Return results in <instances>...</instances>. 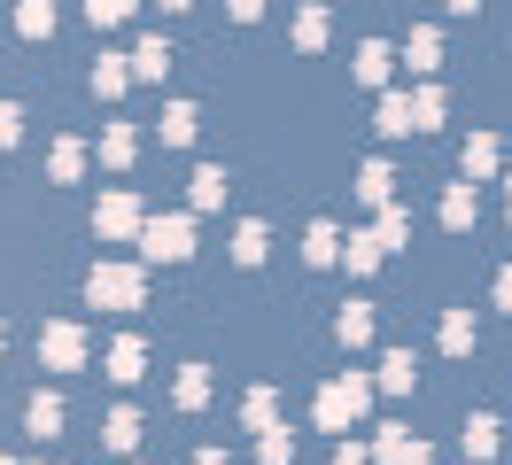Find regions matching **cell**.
I'll use <instances>...</instances> for the list:
<instances>
[{
	"instance_id": "obj_1",
	"label": "cell",
	"mask_w": 512,
	"mask_h": 465,
	"mask_svg": "<svg viewBox=\"0 0 512 465\" xmlns=\"http://www.w3.org/2000/svg\"><path fill=\"white\" fill-rule=\"evenodd\" d=\"M140 248H148L156 264H179V256L194 248V225L187 217H140Z\"/></svg>"
},
{
	"instance_id": "obj_2",
	"label": "cell",
	"mask_w": 512,
	"mask_h": 465,
	"mask_svg": "<svg viewBox=\"0 0 512 465\" xmlns=\"http://www.w3.org/2000/svg\"><path fill=\"white\" fill-rule=\"evenodd\" d=\"M365 403H373V388H365L357 372H350V380H334V388L319 396V427H350V419L365 411Z\"/></svg>"
},
{
	"instance_id": "obj_3",
	"label": "cell",
	"mask_w": 512,
	"mask_h": 465,
	"mask_svg": "<svg viewBox=\"0 0 512 465\" xmlns=\"http://www.w3.org/2000/svg\"><path fill=\"white\" fill-rule=\"evenodd\" d=\"M86 295H94V303L132 310V303H140V272H132V264H101V272L86 279Z\"/></svg>"
},
{
	"instance_id": "obj_4",
	"label": "cell",
	"mask_w": 512,
	"mask_h": 465,
	"mask_svg": "<svg viewBox=\"0 0 512 465\" xmlns=\"http://www.w3.org/2000/svg\"><path fill=\"white\" fill-rule=\"evenodd\" d=\"M94 233H109V241L140 233V202H132V194H101V210H94Z\"/></svg>"
},
{
	"instance_id": "obj_5",
	"label": "cell",
	"mask_w": 512,
	"mask_h": 465,
	"mask_svg": "<svg viewBox=\"0 0 512 465\" xmlns=\"http://www.w3.org/2000/svg\"><path fill=\"white\" fill-rule=\"evenodd\" d=\"M39 349H47V365H55V372H78V365H86V334H78V326H47Z\"/></svg>"
},
{
	"instance_id": "obj_6",
	"label": "cell",
	"mask_w": 512,
	"mask_h": 465,
	"mask_svg": "<svg viewBox=\"0 0 512 465\" xmlns=\"http://www.w3.org/2000/svg\"><path fill=\"white\" fill-rule=\"evenodd\" d=\"M373 458H381V465H435V450H427V442H412L404 427H381V442H373Z\"/></svg>"
},
{
	"instance_id": "obj_7",
	"label": "cell",
	"mask_w": 512,
	"mask_h": 465,
	"mask_svg": "<svg viewBox=\"0 0 512 465\" xmlns=\"http://www.w3.org/2000/svg\"><path fill=\"white\" fill-rule=\"evenodd\" d=\"M412 380H419L412 349H388V357H381V388H388V396H412Z\"/></svg>"
},
{
	"instance_id": "obj_8",
	"label": "cell",
	"mask_w": 512,
	"mask_h": 465,
	"mask_svg": "<svg viewBox=\"0 0 512 465\" xmlns=\"http://www.w3.org/2000/svg\"><path fill=\"white\" fill-rule=\"evenodd\" d=\"M334 334L350 341V349H365V341H373V303H350L342 318H334Z\"/></svg>"
},
{
	"instance_id": "obj_9",
	"label": "cell",
	"mask_w": 512,
	"mask_h": 465,
	"mask_svg": "<svg viewBox=\"0 0 512 465\" xmlns=\"http://www.w3.org/2000/svg\"><path fill=\"white\" fill-rule=\"evenodd\" d=\"M140 365H148V349H140V341H117V349H109V380H140Z\"/></svg>"
},
{
	"instance_id": "obj_10",
	"label": "cell",
	"mask_w": 512,
	"mask_h": 465,
	"mask_svg": "<svg viewBox=\"0 0 512 465\" xmlns=\"http://www.w3.org/2000/svg\"><path fill=\"white\" fill-rule=\"evenodd\" d=\"M125 78H132L125 55H101V62H94V93H101V101H117V93H125Z\"/></svg>"
},
{
	"instance_id": "obj_11",
	"label": "cell",
	"mask_w": 512,
	"mask_h": 465,
	"mask_svg": "<svg viewBox=\"0 0 512 465\" xmlns=\"http://www.w3.org/2000/svg\"><path fill=\"white\" fill-rule=\"evenodd\" d=\"M381 78H388V47L365 39V47H357V86H381Z\"/></svg>"
},
{
	"instance_id": "obj_12",
	"label": "cell",
	"mask_w": 512,
	"mask_h": 465,
	"mask_svg": "<svg viewBox=\"0 0 512 465\" xmlns=\"http://www.w3.org/2000/svg\"><path fill=\"white\" fill-rule=\"evenodd\" d=\"M381 132H388V140L412 132V93H388V101H381Z\"/></svg>"
},
{
	"instance_id": "obj_13",
	"label": "cell",
	"mask_w": 512,
	"mask_h": 465,
	"mask_svg": "<svg viewBox=\"0 0 512 465\" xmlns=\"http://www.w3.org/2000/svg\"><path fill=\"white\" fill-rule=\"evenodd\" d=\"M218 202H225V171L202 163V171H194V210H218Z\"/></svg>"
},
{
	"instance_id": "obj_14",
	"label": "cell",
	"mask_w": 512,
	"mask_h": 465,
	"mask_svg": "<svg viewBox=\"0 0 512 465\" xmlns=\"http://www.w3.org/2000/svg\"><path fill=\"white\" fill-rule=\"evenodd\" d=\"M109 450H140V411H109V434H101Z\"/></svg>"
},
{
	"instance_id": "obj_15",
	"label": "cell",
	"mask_w": 512,
	"mask_h": 465,
	"mask_svg": "<svg viewBox=\"0 0 512 465\" xmlns=\"http://www.w3.org/2000/svg\"><path fill=\"white\" fill-rule=\"evenodd\" d=\"M171 70V47L163 39H140V55H132V78H163Z\"/></svg>"
},
{
	"instance_id": "obj_16",
	"label": "cell",
	"mask_w": 512,
	"mask_h": 465,
	"mask_svg": "<svg viewBox=\"0 0 512 465\" xmlns=\"http://www.w3.org/2000/svg\"><path fill=\"white\" fill-rule=\"evenodd\" d=\"M489 171H497V140L474 132V140H466V179H489Z\"/></svg>"
},
{
	"instance_id": "obj_17",
	"label": "cell",
	"mask_w": 512,
	"mask_h": 465,
	"mask_svg": "<svg viewBox=\"0 0 512 465\" xmlns=\"http://www.w3.org/2000/svg\"><path fill=\"white\" fill-rule=\"evenodd\" d=\"M497 419H466V458H497Z\"/></svg>"
},
{
	"instance_id": "obj_18",
	"label": "cell",
	"mask_w": 512,
	"mask_h": 465,
	"mask_svg": "<svg viewBox=\"0 0 512 465\" xmlns=\"http://www.w3.org/2000/svg\"><path fill=\"white\" fill-rule=\"evenodd\" d=\"M163 140H171V148H187V140H194V109H187V101L163 109Z\"/></svg>"
},
{
	"instance_id": "obj_19",
	"label": "cell",
	"mask_w": 512,
	"mask_h": 465,
	"mask_svg": "<svg viewBox=\"0 0 512 465\" xmlns=\"http://www.w3.org/2000/svg\"><path fill=\"white\" fill-rule=\"evenodd\" d=\"M16 31H24V39H47V31H55V8H47V0L16 8Z\"/></svg>"
},
{
	"instance_id": "obj_20",
	"label": "cell",
	"mask_w": 512,
	"mask_h": 465,
	"mask_svg": "<svg viewBox=\"0 0 512 465\" xmlns=\"http://www.w3.org/2000/svg\"><path fill=\"white\" fill-rule=\"evenodd\" d=\"M388 186H396V179H388V163H365V171H357V194H365L373 210L388 202Z\"/></svg>"
},
{
	"instance_id": "obj_21",
	"label": "cell",
	"mask_w": 512,
	"mask_h": 465,
	"mask_svg": "<svg viewBox=\"0 0 512 465\" xmlns=\"http://www.w3.org/2000/svg\"><path fill=\"white\" fill-rule=\"evenodd\" d=\"M303 256H311V264H334V256H342V233H334V225H311Z\"/></svg>"
},
{
	"instance_id": "obj_22",
	"label": "cell",
	"mask_w": 512,
	"mask_h": 465,
	"mask_svg": "<svg viewBox=\"0 0 512 465\" xmlns=\"http://www.w3.org/2000/svg\"><path fill=\"white\" fill-rule=\"evenodd\" d=\"M443 225H474V186H450L443 194Z\"/></svg>"
},
{
	"instance_id": "obj_23",
	"label": "cell",
	"mask_w": 512,
	"mask_h": 465,
	"mask_svg": "<svg viewBox=\"0 0 512 465\" xmlns=\"http://www.w3.org/2000/svg\"><path fill=\"white\" fill-rule=\"evenodd\" d=\"M443 349H450V357L474 349V318H466V310H450V318H443Z\"/></svg>"
},
{
	"instance_id": "obj_24",
	"label": "cell",
	"mask_w": 512,
	"mask_h": 465,
	"mask_svg": "<svg viewBox=\"0 0 512 465\" xmlns=\"http://www.w3.org/2000/svg\"><path fill=\"white\" fill-rule=\"evenodd\" d=\"M264 225H241V233H233V256H241V264H264Z\"/></svg>"
},
{
	"instance_id": "obj_25",
	"label": "cell",
	"mask_w": 512,
	"mask_h": 465,
	"mask_svg": "<svg viewBox=\"0 0 512 465\" xmlns=\"http://www.w3.org/2000/svg\"><path fill=\"white\" fill-rule=\"evenodd\" d=\"M63 427V396H32V434H55Z\"/></svg>"
},
{
	"instance_id": "obj_26",
	"label": "cell",
	"mask_w": 512,
	"mask_h": 465,
	"mask_svg": "<svg viewBox=\"0 0 512 465\" xmlns=\"http://www.w3.org/2000/svg\"><path fill=\"white\" fill-rule=\"evenodd\" d=\"M342 256H350V272H373V264H381V248H373V233H350V248H342Z\"/></svg>"
},
{
	"instance_id": "obj_27",
	"label": "cell",
	"mask_w": 512,
	"mask_h": 465,
	"mask_svg": "<svg viewBox=\"0 0 512 465\" xmlns=\"http://www.w3.org/2000/svg\"><path fill=\"white\" fill-rule=\"evenodd\" d=\"M179 403H187V411H194V403H210V380H202V365L179 372Z\"/></svg>"
},
{
	"instance_id": "obj_28",
	"label": "cell",
	"mask_w": 512,
	"mask_h": 465,
	"mask_svg": "<svg viewBox=\"0 0 512 465\" xmlns=\"http://www.w3.org/2000/svg\"><path fill=\"white\" fill-rule=\"evenodd\" d=\"M256 458H264V465H288L295 458V434H264V442H256Z\"/></svg>"
},
{
	"instance_id": "obj_29",
	"label": "cell",
	"mask_w": 512,
	"mask_h": 465,
	"mask_svg": "<svg viewBox=\"0 0 512 465\" xmlns=\"http://www.w3.org/2000/svg\"><path fill=\"white\" fill-rule=\"evenodd\" d=\"M404 55H412V70H435V31H412V39H404Z\"/></svg>"
},
{
	"instance_id": "obj_30",
	"label": "cell",
	"mask_w": 512,
	"mask_h": 465,
	"mask_svg": "<svg viewBox=\"0 0 512 465\" xmlns=\"http://www.w3.org/2000/svg\"><path fill=\"white\" fill-rule=\"evenodd\" d=\"M101 163H117V171H125V163H132V132H125V124H117V132L101 140Z\"/></svg>"
},
{
	"instance_id": "obj_31",
	"label": "cell",
	"mask_w": 512,
	"mask_h": 465,
	"mask_svg": "<svg viewBox=\"0 0 512 465\" xmlns=\"http://www.w3.org/2000/svg\"><path fill=\"white\" fill-rule=\"evenodd\" d=\"M78 171H86V148H78V140H63V148H55V179H78Z\"/></svg>"
},
{
	"instance_id": "obj_32",
	"label": "cell",
	"mask_w": 512,
	"mask_h": 465,
	"mask_svg": "<svg viewBox=\"0 0 512 465\" xmlns=\"http://www.w3.org/2000/svg\"><path fill=\"white\" fill-rule=\"evenodd\" d=\"M16 140H24V109H16V101H0V148H16Z\"/></svg>"
},
{
	"instance_id": "obj_33",
	"label": "cell",
	"mask_w": 512,
	"mask_h": 465,
	"mask_svg": "<svg viewBox=\"0 0 512 465\" xmlns=\"http://www.w3.org/2000/svg\"><path fill=\"white\" fill-rule=\"evenodd\" d=\"M86 24L109 31V24H125V8H117V0H94V8H86Z\"/></svg>"
},
{
	"instance_id": "obj_34",
	"label": "cell",
	"mask_w": 512,
	"mask_h": 465,
	"mask_svg": "<svg viewBox=\"0 0 512 465\" xmlns=\"http://www.w3.org/2000/svg\"><path fill=\"white\" fill-rule=\"evenodd\" d=\"M334 465H365V450H350V442H342V450H334Z\"/></svg>"
},
{
	"instance_id": "obj_35",
	"label": "cell",
	"mask_w": 512,
	"mask_h": 465,
	"mask_svg": "<svg viewBox=\"0 0 512 465\" xmlns=\"http://www.w3.org/2000/svg\"><path fill=\"white\" fill-rule=\"evenodd\" d=\"M497 303H505V310H512V272H497Z\"/></svg>"
},
{
	"instance_id": "obj_36",
	"label": "cell",
	"mask_w": 512,
	"mask_h": 465,
	"mask_svg": "<svg viewBox=\"0 0 512 465\" xmlns=\"http://www.w3.org/2000/svg\"><path fill=\"white\" fill-rule=\"evenodd\" d=\"M194 465H225V458H218V450H202V458H194Z\"/></svg>"
},
{
	"instance_id": "obj_37",
	"label": "cell",
	"mask_w": 512,
	"mask_h": 465,
	"mask_svg": "<svg viewBox=\"0 0 512 465\" xmlns=\"http://www.w3.org/2000/svg\"><path fill=\"white\" fill-rule=\"evenodd\" d=\"M0 349H8V334H0Z\"/></svg>"
},
{
	"instance_id": "obj_38",
	"label": "cell",
	"mask_w": 512,
	"mask_h": 465,
	"mask_svg": "<svg viewBox=\"0 0 512 465\" xmlns=\"http://www.w3.org/2000/svg\"><path fill=\"white\" fill-rule=\"evenodd\" d=\"M0 465H8V458H0Z\"/></svg>"
}]
</instances>
